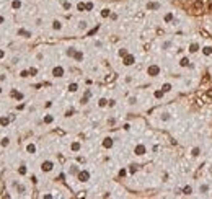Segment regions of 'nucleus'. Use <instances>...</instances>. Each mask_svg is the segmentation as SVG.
<instances>
[{
	"mask_svg": "<svg viewBox=\"0 0 212 199\" xmlns=\"http://www.w3.org/2000/svg\"><path fill=\"white\" fill-rule=\"evenodd\" d=\"M196 193H197V196H201V197L210 196V193H212L210 183H207V181H201V183L197 184V188H196Z\"/></svg>",
	"mask_w": 212,
	"mask_h": 199,
	"instance_id": "nucleus-1",
	"label": "nucleus"
},
{
	"mask_svg": "<svg viewBox=\"0 0 212 199\" xmlns=\"http://www.w3.org/2000/svg\"><path fill=\"white\" fill-rule=\"evenodd\" d=\"M201 48L202 44L197 41V39H193V41L188 43V48H186V52L189 56H196V54H201Z\"/></svg>",
	"mask_w": 212,
	"mask_h": 199,
	"instance_id": "nucleus-2",
	"label": "nucleus"
},
{
	"mask_svg": "<svg viewBox=\"0 0 212 199\" xmlns=\"http://www.w3.org/2000/svg\"><path fill=\"white\" fill-rule=\"evenodd\" d=\"M147 75L152 77V78H157L162 75V67H160L158 64H150L147 67Z\"/></svg>",
	"mask_w": 212,
	"mask_h": 199,
	"instance_id": "nucleus-3",
	"label": "nucleus"
},
{
	"mask_svg": "<svg viewBox=\"0 0 212 199\" xmlns=\"http://www.w3.org/2000/svg\"><path fill=\"white\" fill-rule=\"evenodd\" d=\"M41 172L43 173H46V175H49V173H52L54 172V168H56V163L52 162V160H44V162H41Z\"/></svg>",
	"mask_w": 212,
	"mask_h": 199,
	"instance_id": "nucleus-4",
	"label": "nucleus"
},
{
	"mask_svg": "<svg viewBox=\"0 0 212 199\" xmlns=\"http://www.w3.org/2000/svg\"><path fill=\"white\" fill-rule=\"evenodd\" d=\"M51 75H52L54 78H64V77H65V69H64V65H60V64L54 65L52 70H51Z\"/></svg>",
	"mask_w": 212,
	"mask_h": 199,
	"instance_id": "nucleus-5",
	"label": "nucleus"
},
{
	"mask_svg": "<svg viewBox=\"0 0 212 199\" xmlns=\"http://www.w3.org/2000/svg\"><path fill=\"white\" fill-rule=\"evenodd\" d=\"M13 188H15V191L18 193L20 196H26L28 194V186L25 183H21V181H13Z\"/></svg>",
	"mask_w": 212,
	"mask_h": 199,
	"instance_id": "nucleus-6",
	"label": "nucleus"
},
{
	"mask_svg": "<svg viewBox=\"0 0 212 199\" xmlns=\"http://www.w3.org/2000/svg\"><path fill=\"white\" fill-rule=\"evenodd\" d=\"M178 65L181 67V69H191V67H193L191 56H189V54H186V56H183V57H180V60H178Z\"/></svg>",
	"mask_w": 212,
	"mask_h": 199,
	"instance_id": "nucleus-7",
	"label": "nucleus"
},
{
	"mask_svg": "<svg viewBox=\"0 0 212 199\" xmlns=\"http://www.w3.org/2000/svg\"><path fill=\"white\" fill-rule=\"evenodd\" d=\"M90 178H91V173H90V170H87V168L80 170L78 175H77V180L80 181V183H88Z\"/></svg>",
	"mask_w": 212,
	"mask_h": 199,
	"instance_id": "nucleus-8",
	"label": "nucleus"
},
{
	"mask_svg": "<svg viewBox=\"0 0 212 199\" xmlns=\"http://www.w3.org/2000/svg\"><path fill=\"white\" fill-rule=\"evenodd\" d=\"M201 56L206 59L212 57V43H204L202 48H201Z\"/></svg>",
	"mask_w": 212,
	"mask_h": 199,
	"instance_id": "nucleus-9",
	"label": "nucleus"
},
{
	"mask_svg": "<svg viewBox=\"0 0 212 199\" xmlns=\"http://www.w3.org/2000/svg\"><path fill=\"white\" fill-rule=\"evenodd\" d=\"M145 153H147V145L142 144V142H139V144L134 147V155H137V157H144Z\"/></svg>",
	"mask_w": 212,
	"mask_h": 199,
	"instance_id": "nucleus-10",
	"label": "nucleus"
},
{
	"mask_svg": "<svg viewBox=\"0 0 212 199\" xmlns=\"http://www.w3.org/2000/svg\"><path fill=\"white\" fill-rule=\"evenodd\" d=\"M145 8H147V10H150V12H157V10L162 8V3L157 2V0H150V2H147V3H145Z\"/></svg>",
	"mask_w": 212,
	"mask_h": 199,
	"instance_id": "nucleus-11",
	"label": "nucleus"
},
{
	"mask_svg": "<svg viewBox=\"0 0 212 199\" xmlns=\"http://www.w3.org/2000/svg\"><path fill=\"white\" fill-rule=\"evenodd\" d=\"M51 28H52V31H62L64 30V21L62 20H59V18H54L52 20V23H51Z\"/></svg>",
	"mask_w": 212,
	"mask_h": 199,
	"instance_id": "nucleus-12",
	"label": "nucleus"
},
{
	"mask_svg": "<svg viewBox=\"0 0 212 199\" xmlns=\"http://www.w3.org/2000/svg\"><path fill=\"white\" fill-rule=\"evenodd\" d=\"M88 28H90V21H88V20H85V18H82V20H78V21H77V30H78L80 33L87 31Z\"/></svg>",
	"mask_w": 212,
	"mask_h": 199,
	"instance_id": "nucleus-13",
	"label": "nucleus"
},
{
	"mask_svg": "<svg viewBox=\"0 0 212 199\" xmlns=\"http://www.w3.org/2000/svg\"><path fill=\"white\" fill-rule=\"evenodd\" d=\"M201 155H202V147H201V145L191 147V150H189V157H191V158H199Z\"/></svg>",
	"mask_w": 212,
	"mask_h": 199,
	"instance_id": "nucleus-14",
	"label": "nucleus"
},
{
	"mask_svg": "<svg viewBox=\"0 0 212 199\" xmlns=\"http://www.w3.org/2000/svg\"><path fill=\"white\" fill-rule=\"evenodd\" d=\"M123 64H124L126 67L134 65V64H135V56H134V54H126L124 57H123Z\"/></svg>",
	"mask_w": 212,
	"mask_h": 199,
	"instance_id": "nucleus-15",
	"label": "nucleus"
},
{
	"mask_svg": "<svg viewBox=\"0 0 212 199\" xmlns=\"http://www.w3.org/2000/svg\"><path fill=\"white\" fill-rule=\"evenodd\" d=\"M158 119H160V122H170L171 119H173V114H171L170 111H162L160 113V116H158Z\"/></svg>",
	"mask_w": 212,
	"mask_h": 199,
	"instance_id": "nucleus-16",
	"label": "nucleus"
},
{
	"mask_svg": "<svg viewBox=\"0 0 212 199\" xmlns=\"http://www.w3.org/2000/svg\"><path fill=\"white\" fill-rule=\"evenodd\" d=\"M80 170H82V168H80L77 163H70V165H69V168H67V173L70 175V176H77Z\"/></svg>",
	"mask_w": 212,
	"mask_h": 199,
	"instance_id": "nucleus-17",
	"label": "nucleus"
},
{
	"mask_svg": "<svg viewBox=\"0 0 212 199\" xmlns=\"http://www.w3.org/2000/svg\"><path fill=\"white\" fill-rule=\"evenodd\" d=\"M173 39H163L162 44H160V49L162 51H170V49H173Z\"/></svg>",
	"mask_w": 212,
	"mask_h": 199,
	"instance_id": "nucleus-18",
	"label": "nucleus"
},
{
	"mask_svg": "<svg viewBox=\"0 0 212 199\" xmlns=\"http://www.w3.org/2000/svg\"><path fill=\"white\" fill-rule=\"evenodd\" d=\"M80 150H82V142H80V140H72L70 142V152L78 153Z\"/></svg>",
	"mask_w": 212,
	"mask_h": 199,
	"instance_id": "nucleus-19",
	"label": "nucleus"
},
{
	"mask_svg": "<svg viewBox=\"0 0 212 199\" xmlns=\"http://www.w3.org/2000/svg\"><path fill=\"white\" fill-rule=\"evenodd\" d=\"M162 20H163V23L170 25V23H173L176 18H175V13H173V12H167V13L163 15V18H162Z\"/></svg>",
	"mask_w": 212,
	"mask_h": 199,
	"instance_id": "nucleus-20",
	"label": "nucleus"
},
{
	"mask_svg": "<svg viewBox=\"0 0 212 199\" xmlns=\"http://www.w3.org/2000/svg\"><path fill=\"white\" fill-rule=\"evenodd\" d=\"M16 36H21V38L28 39V38H31V36H33V33H31V31H28V30H25V28H18V31H16Z\"/></svg>",
	"mask_w": 212,
	"mask_h": 199,
	"instance_id": "nucleus-21",
	"label": "nucleus"
},
{
	"mask_svg": "<svg viewBox=\"0 0 212 199\" xmlns=\"http://www.w3.org/2000/svg\"><path fill=\"white\" fill-rule=\"evenodd\" d=\"M101 145H103V149H113V145H114V139L113 137H105L101 142Z\"/></svg>",
	"mask_w": 212,
	"mask_h": 199,
	"instance_id": "nucleus-22",
	"label": "nucleus"
},
{
	"mask_svg": "<svg viewBox=\"0 0 212 199\" xmlns=\"http://www.w3.org/2000/svg\"><path fill=\"white\" fill-rule=\"evenodd\" d=\"M26 152H28V153H31V155H33V153H36V152H38V145H36V142H28V144H26Z\"/></svg>",
	"mask_w": 212,
	"mask_h": 199,
	"instance_id": "nucleus-23",
	"label": "nucleus"
},
{
	"mask_svg": "<svg viewBox=\"0 0 212 199\" xmlns=\"http://www.w3.org/2000/svg\"><path fill=\"white\" fill-rule=\"evenodd\" d=\"M21 7H23V2H21V0H11V3H10V8H11V10L18 12V10H21Z\"/></svg>",
	"mask_w": 212,
	"mask_h": 199,
	"instance_id": "nucleus-24",
	"label": "nucleus"
},
{
	"mask_svg": "<svg viewBox=\"0 0 212 199\" xmlns=\"http://www.w3.org/2000/svg\"><path fill=\"white\" fill-rule=\"evenodd\" d=\"M75 62H83V59H85V54H83V51H80V49H77V52L73 54V57H72Z\"/></svg>",
	"mask_w": 212,
	"mask_h": 199,
	"instance_id": "nucleus-25",
	"label": "nucleus"
},
{
	"mask_svg": "<svg viewBox=\"0 0 212 199\" xmlns=\"http://www.w3.org/2000/svg\"><path fill=\"white\" fill-rule=\"evenodd\" d=\"M60 3H62V8H64L65 12H70V10L73 8V3L70 2V0H60Z\"/></svg>",
	"mask_w": 212,
	"mask_h": 199,
	"instance_id": "nucleus-26",
	"label": "nucleus"
},
{
	"mask_svg": "<svg viewBox=\"0 0 212 199\" xmlns=\"http://www.w3.org/2000/svg\"><path fill=\"white\" fill-rule=\"evenodd\" d=\"M54 119H56L54 114H51V113H46V114L43 116V122H44V124H52Z\"/></svg>",
	"mask_w": 212,
	"mask_h": 199,
	"instance_id": "nucleus-27",
	"label": "nucleus"
},
{
	"mask_svg": "<svg viewBox=\"0 0 212 199\" xmlns=\"http://www.w3.org/2000/svg\"><path fill=\"white\" fill-rule=\"evenodd\" d=\"M137 105H139V96H135V95L129 96L127 98V106H137Z\"/></svg>",
	"mask_w": 212,
	"mask_h": 199,
	"instance_id": "nucleus-28",
	"label": "nucleus"
},
{
	"mask_svg": "<svg viewBox=\"0 0 212 199\" xmlns=\"http://www.w3.org/2000/svg\"><path fill=\"white\" fill-rule=\"evenodd\" d=\"M160 88H162L163 92H165V95H167V93H170L171 90H173V83H170V82H165V83H163Z\"/></svg>",
	"mask_w": 212,
	"mask_h": 199,
	"instance_id": "nucleus-29",
	"label": "nucleus"
},
{
	"mask_svg": "<svg viewBox=\"0 0 212 199\" xmlns=\"http://www.w3.org/2000/svg\"><path fill=\"white\" fill-rule=\"evenodd\" d=\"M78 83L77 82H73V83H70V85H69V87H67V90H69V93H77L78 92Z\"/></svg>",
	"mask_w": 212,
	"mask_h": 199,
	"instance_id": "nucleus-30",
	"label": "nucleus"
},
{
	"mask_svg": "<svg viewBox=\"0 0 212 199\" xmlns=\"http://www.w3.org/2000/svg\"><path fill=\"white\" fill-rule=\"evenodd\" d=\"M193 193H194V188H193V186H189V184H188V186H185V188H183V194H185V196H191Z\"/></svg>",
	"mask_w": 212,
	"mask_h": 199,
	"instance_id": "nucleus-31",
	"label": "nucleus"
},
{
	"mask_svg": "<svg viewBox=\"0 0 212 199\" xmlns=\"http://www.w3.org/2000/svg\"><path fill=\"white\" fill-rule=\"evenodd\" d=\"M111 13H113L111 10L108 8V7H105V8L101 10V18H110V15H111Z\"/></svg>",
	"mask_w": 212,
	"mask_h": 199,
	"instance_id": "nucleus-32",
	"label": "nucleus"
},
{
	"mask_svg": "<svg viewBox=\"0 0 212 199\" xmlns=\"http://www.w3.org/2000/svg\"><path fill=\"white\" fill-rule=\"evenodd\" d=\"M93 46H95V49H103V48H105V43H103L101 39H95Z\"/></svg>",
	"mask_w": 212,
	"mask_h": 199,
	"instance_id": "nucleus-33",
	"label": "nucleus"
},
{
	"mask_svg": "<svg viewBox=\"0 0 212 199\" xmlns=\"http://www.w3.org/2000/svg\"><path fill=\"white\" fill-rule=\"evenodd\" d=\"M106 106H108V98L101 96V98L98 100V108H106Z\"/></svg>",
	"mask_w": 212,
	"mask_h": 199,
	"instance_id": "nucleus-34",
	"label": "nucleus"
},
{
	"mask_svg": "<svg viewBox=\"0 0 212 199\" xmlns=\"http://www.w3.org/2000/svg\"><path fill=\"white\" fill-rule=\"evenodd\" d=\"M77 52V48H73V46H70V48H67V51H65V54L69 56V57H73V54Z\"/></svg>",
	"mask_w": 212,
	"mask_h": 199,
	"instance_id": "nucleus-35",
	"label": "nucleus"
},
{
	"mask_svg": "<svg viewBox=\"0 0 212 199\" xmlns=\"http://www.w3.org/2000/svg\"><path fill=\"white\" fill-rule=\"evenodd\" d=\"M26 173H28V168H26V165H20V167H18V175L25 176Z\"/></svg>",
	"mask_w": 212,
	"mask_h": 199,
	"instance_id": "nucleus-36",
	"label": "nucleus"
},
{
	"mask_svg": "<svg viewBox=\"0 0 212 199\" xmlns=\"http://www.w3.org/2000/svg\"><path fill=\"white\" fill-rule=\"evenodd\" d=\"M77 10H78V12H87V7H85V2H78V3H77Z\"/></svg>",
	"mask_w": 212,
	"mask_h": 199,
	"instance_id": "nucleus-37",
	"label": "nucleus"
},
{
	"mask_svg": "<svg viewBox=\"0 0 212 199\" xmlns=\"http://www.w3.org/2000/svg\"><path fill=\"white\" fill-rule=\"evenodd\" d=\"M34 25H36L38 28H41V26L44 25V18H41V16H38V18L34 20Z\"/></svg>",
	"mask_w": 212,
	"mask_h": 199,
	"instance_id": "nucleus-38",
	"label": "nucleus"
},
{
	"mask_svg": "<svg viewBox=\"0 0 212 199\" xmlns=\"http://www.w3.org/2000/svg\"><path fill=\"white\" fill-rule=\"evenodd\" d=\"M0 145H2V147H8L10 145V137H3L2 142H0Z\"/></svg>",
	"mask_w": 212,
	"mask_h": 199,
	"instance_id": "nucleus-39",
	"label": "nucleus"
},
{
	"mask_svg": "<svg viewBox=\"0 0 212 199\" xmlns=\"http://www.w3.org/2000/svg\"><path fill=\"white\" fill-rule=\"evenodd\" d=\"M28 70H30V75L31 77H36L38 75V67H30Z\"/></svg>",
	"mask_w": 212,
	"mask_h": 199,
	"instance_id": "nucleus-40",
	"label": "nucleus"
},
{
	"mask_svg": "<svg viewBox=\"0 0 212 199\" xmlns=\"http://www.w3.org/2000/svg\"><path fill=\"white\" fill-rule=\"evenodd\" d=\"M85 7H87V12H91L93 7H95V3L93 2H85Z\"/></svg>",
	"mask_w": 212,
	"mask_h": 199,
	"instance_id": "nucleus-41",
	"label": "nucleus"
},
{
	"mask_svg": "<svg viewBox=\"0 0 212 199\" xmlns=\"http://www.w3.org/2000/svg\"><path fill=\"white\" fill-rule=\"evenodd\" d=\"M20 77H21V78H28V77H31V75H30V70H21V72H20Z\"/></svg>",
	"mask_w": 212,
	"mask_h": 199,
	"instance_id": "nucleus-42",
	"label": "nucleus"
},
{
	"mask_svg": "<svg viewBox=\"0 0 212 199\" xmlns=\"http://www.w3.org/2000/svg\"><path fill=\"white\" fill-rule=\"evenodd\" d=\"M163 96H165V92H163L162 88H160V90H157V92H155V98H163Z\"/></svg>",
	"mask_w": 212,
	"mask_h": 199,
	"instance_id": "nucleus-43",
	"label": "nucleus"
},
{
	"mask_svg": "<svg viewBox=\"0 0 212 199\" xmlns=\"http://www.w3.org/2000/svg\"><path fill=\"white\" fill-rule=\"evenodd\" d=\"M0 124H2V126H8V124H10V118H2V119H0Z\"/></svg>",
	"mask_w": 212,
	"mask_h": 199,
	"instance_id": "nucleus-44",
	"label": "nucleus"
},
{
	"mask_svg": "<svg viewBox=\"0 0 212 199\" xmlns=\"http://www.w3.org/2000/svg\"><path fill=\"white\" fill-rule=\"evenodd\" d=\"M20 60H21V57H20V56H15V57L11 59V64H13V65H16V64H20Z\"/></svg>",
	"mask_w": 212,
	"mask_h": 199,
	"instance_id": "nucleus-45",
	"label": "nucleus"
},
{
	"mask_svg": "<svg viewBox=\"0 0 212 199\" xmlns=\"http://www.w3.org/2000/svg\"><path fill=\"white\" fill-rule=\"evenodd\" d=\"M116 106V100L111 98V100H108V108H114Z\"/></svg>",
	"mask_w": 212,
	"mask_h": 199,
	"instance_id": "nucleus-46",
	"label": "nucleus"
},
{
	"mask_svg": "<svg viewBox=\"0 0 212 199\" xmlns=\"http://www.w3.org/2000/svg\"><path fill=\"white\" fill-rule=\"evenodd\" d=\"M73 113H75V110H72V108H70V110H67V111H65V118L73 116Z\"/></svg>",
	"mask_w": 212,
	"mask_h": 199,
	"instance_id": "nucleus-47",
	"label": "nucleus"
},
{
	"mask_svg": "<svg viewBox=\"0 0 212 199\" xmlns=\"http://www.w3.org/2000/svg\"><path fill=\"white\" fill-rule=\"evenodd\" d=\"M7 80H8V77H7V73H0V82H2V83H3V82H7Z\"/></svg>",
	"mask_w": 212,
	"mask_h": 199,
	"instance_id": "nucleus-48",
	"label": "nucleus"
},
{
	"mask_svg": "<svg viewBox=\"0 0 212 199\" xmlns=\"http://www.w3.org/2000/svg\"><path fill=\"white\" fill-rule=\"evenodd\" d=\"M126 54H129V52H127V49H124V48H123V49H119V56H121V57H124Z\"/></svg>",
	"mask_w": 212,
	"mask_h": 199,
	"instance_id": "nucleus-49",
	"label": "nucleus"
},
{
	"mask_svg": "<svg viewBox=\"0 0 212 199\" xmlns=\"http://www.w3.org/2000/svg\"><path fill=\"white\" fill-rule=\"evenodd\" d=\"M7 23V18H5V15H0V26Z\"/></svg>",
	"mask_w": 212,
	"mask_h": 199,
	"instance_id": "nucleus-50",
	"label": "nucleus"
},
{
	"mask_svg": "<svg viewBox=\"0 0 212 199\" xmlns=\"http://www.w3.org/2000/svg\"><path fill=\"white\" fill-rule=\"evenodd\" d=\"M15 96H16V100H23V98H25V95L20 93V92H15Z\"/></svg>",
	"mask_w": 212,
	"mask_h": 199,
	"instance_id": "nucleus-51",
	"label": "nucleus"
},
{
	"mask_svg": "<svg viewBox=\"0 0 212 199\" xmlns=\"http://www.w3.org/2000/svg\"><path fill=\"white\" fill-rule=\"evenodd\" d=\"M110 20L116 21V20H118V13H111V15H110Z\"/></svg>",
	"mask_w": 212,
	"mask_h": 199,
	"instance_id": "nucleus-52",
	"label": "nucleus"
},
{
	"mask_svg": "<svg viewBox=\"0 0 212 199\" xmlns=\"http://www.w3.org/2000/svg\"><path fill=\"white\" fill-rule=\"evenodd\" d=\"M31 181L34 184H38V176H34V175H31Z\"/></svg>",
	"mask_w": 212,
	"mask_h": 199,
	"instance_id": "nucleus-53",
	"label": "nucleus"
},
{
	"mask_svg": "<svg viewBox=\"0 0 212 199\" xmlns=\"http://www.w3.org/2000/svg\"><path fill=\"white\" fill-rule=\"evenodd\" d=\"M124 82H126V83H131V82H132V77H131V75H129V77H126V78H124Z\"/></svg>",
	"mask_w": 212,
	"mask_h": 199,
	"instance_id": "nucleus-54",
	"label": "nucleus"
},
{
	"mask_svg": "<svg viewBox=\"0 0 212 199\" xmlns=\"http://www.w3.org/2000/svg\"><path fill=\"white\" fill-rule=\"evenodd\" d=\"M43 57H44V56H43V52H38V56H36V59H38V60H43Z\"/></svg>",
	"mask_w": 212,
	"mask_h": 199,
	"instance_id": "nucleus-55",
	"label": "nucleus"
},
{
	"mask_svg": "<svg viewBox=\"0 0 212 199\" xmlns=\"http://www.w3.org/2000/svg\"><path fill=\"white\" fill-rule=\"evenodd\" d=\"M5 57V49H0V59Z\"/></svg>",
	"mask_w": 212,
	"mask_h": 199,
	"instance_id": "nucleus-56",
	"label": "nucleus"
},
{
	"mask_svg": "<svg viewBox=\"0 0 212 199\" xmlns=\"http://www.w3.org/2000/svg\"><path fill=\"white\" fill-rule=\"evenodd\" d=\"M44 106H46V108H51V106H52V101H46Z\"/></svg>",
	"mask_w": 212,
	"mask_h": 199,
	"instance_id": "nucleus-57",
	"label": "nucleus"
},
{
	"mask_svg": "<svg viewBox=\"0 0 212 199\" xmlns=\"http://www.w3.org/2000/svg\"><path fill=\"white\" fill-rule=\"evenodd\" d=\"M108 122H110V124H116V119L111 118V119H108Z\"/></svg>",
	"mask_w": 212,
	"mask_h": 199,
	"instance_id": "nucleus-58",
	"label": "nucleus"
},
{
	"mask_svg": "<svg viewBox=\"0 0 212 199\" xmlns=\"http://www.w3.org/2000/svg\"><path fill=\"white\" fill-rule=\"evenodd\" d=\"M131 129V124L127 122V124H124V131H129Z\"/></svg>",
	"mask_w": 212,
	"mask_h": 199,
	"instance_id": "nucleus-59",
	"label": "nucleus"
},
{
	"mask_svg": "<svg viewBox=\"0 0 212 199\" xmlns=\"http://www.w3.org/2000/svg\"><path fill=\"white\" fill-rule=\"evenodd\" d=\"M0 43H2V35H0Z\"/></svg>",
	"mask_w": 212,
	"mask_h": 199,
	"instance_id": "nucleus-60",
	"label": "nucleus"
},
{
	"mask_svg": "<svg viewBox=\"0 0 212 199\" xmlns=\"http://www.w3.org/2000/svg\"><path fill=\"white\" fill-rule=\"evenodd\" d=\"M210 196H212V194H210Z\"/></svg>",
	"mask_w": 212,
	"mask_h": 199,
	"instance_id": "nucleus-61",
	"label": "nucleus"
}]
</instances>
